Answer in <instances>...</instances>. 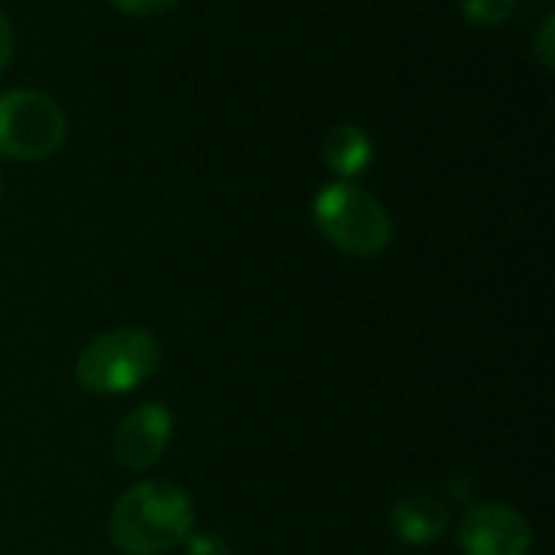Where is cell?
Masks as SVG:
<instances>
[{"instance_id": "8992f818", "label": "cell", "mask_w": 555, "mask_h": 555, "mask_svg": "<svg viewBox=\"0 0 555 555\" xmlns=\"http://www.w3.org/2000/svg\"><path fill=\"white\" fill-rule=\"evenodd\" d=\"M169 439H172V413L163 403H143L120 420L111 449L124 468L143 472L166 455Z\"/></svg>"}, {"instance_id": "7c38bea8", "label": "cell", "mask_w": 555, "mask_h": 555, "mask_svg": "<svg viewBox=\"0 0 555 555\" xmlns=\"http://www.w3.org/2000/svg\"><path fill=\"white\" fill-rule=\"evenodd\" d=\"M107 3H114L117 10H124L130 16H156V13L172 10L179 0H107Z\"/></svg>"}, {"instance_id": "30bf717a", "label": "cell", "mask_w": 555, "mask_h": 555, "mask_svg": "<svg viewBox=\"0 0 555 555\" xmlns=\"http://www.w3.org/2000/svg\"><path fill=\"white\" fill-rule=\"evenodd\" d=\"M533 55H537V62L546 68V72H553L555 65V16L550 13L543 23H540V29H537V39H533Z\"/></svg>"}, {"instance_id": "52a82bcc", "label": "cell", "mask_w": 555, "mask_h": 555, "mask_svg": "<svg viewBox=\"0 0 555 555\" xmlns=\"http://www.w3.org/2000/svg\"><path fill=\"white\" fill-rule=\"evenodd\" d=\"M449 507L439 498H426V494H413L393 504L390 511V530L397 540L410 543V546H426L436 543L446 530H449Z\"/></svg>"}, {"instance_id": "6da1fadb", "label": "cell", "mask_w": 555, "mask_h": 555, "mask_svg": "<svg viewBox=\"0 0 555 555\" xmlns=\"http://www.w3.org/2000/svg\"><path fill=\"white\" fill-rule=\"evenodd\" d=\"M195 527L192 498L169 481H140L111 511L107 533L124 555H163L189 540Z\"/></svg>"}, {"instance_id": "277c9868", "label": "cell", "mask_w": 555, "mask_h": 555, "mask_svg": "<svg viewBox=\"0 0 555 555\" xmlns=\"http://www.w3.org/2000/svg\"><path fill=\"white\" fill-rule=\"evenodd\" d=\"M68 133L65 111L42 91L16 88L0 94V156L36 163L52 156Z\"/></svg>"}, {"instance_id": "3957f363", "label": "cell", "mask_w": 555, "mask_h": 555, "mask_svg": "<svg viewBox=\"0 0 555 555\" xmlns=\"http://www.w3.org/2000/svg\"><path fill=\"white\" fill-rule=\"evenodd\" d=\"M322 237L351 257H377L393 241L390 211L354 182H332L312 202Z\"/></svg>"}, {"instance_id": "7a4b0ae2", "label": "cell", "mask_w": 555, "mask_h": 555, "mask_svg": "<svg viewBox=\"0 0 555 555\" xmlns=\"http://www.w3.org/2000/svg\"><path fill=\"white\" fill-rule=\"evenodd\" d=\"M159 338L146 328H111L91 338L78 361H75V380L81 390L98 397H114L140 387L150 380L159 367Z\"/></svg>"}, {"instance_id": "5b68a950", "label": "cell", "mask_w": 555, "mask_h": 555, "mask_svg": "<svg viewBox=\"0 0 555 555\" xmlns=\"http://www.w3.org/2000/svg\"><path fill=\"white\" fill-rule=\"evenodd\" d=\"M459 546L465 555H530L533 530L524 514L485 504L468 511L459 524Z\"/></svg>"}, {"instance_id": "9c48e42d", "label": "cell", "mask_w": 555, "mask_h": 555, "mask_svg": "<svg viewBox=\"0 0 555 555\" xmlns=\"http://www.w3.org/2000/svg\"><path fill=\"white\" fill-rule=\"evenodd\" d=\"M517 0H465L462 3V13L472 26H481V29H494L501 23L511 20Z\"/></svg>"}, {"instance_id": "8fae6325", "label": "cell", "mask_w": 555, "mask_h": 555, "mask_svg": "<svg viewBox=\"0 0 555 555\" xmlns=\"http://www.w3.org/2000/svg\"><path fill=\"white\" fill-rule=\"evenodd\" d=\"M185 553L189 555H234L231 546L221 540V537H211V533H189L185 540Z\"/></svg>"}, {"instance_id": "4fadbf2b", "label": "cell", "mask_w": 555, "mask_h": 555, "mask_svg": "<svg viewBox=\"0 0 555 555\" xmlns=\"http://www.w3.org/2000/svg\"><path fill=\"white\" fill-rule=\"evenodd\" d=\"M10 59H13V26H10V20L0 13V75L7 72Z\"/></svg>"}, {"instance_id": "ba28073f", "label": "cell", "mask_w": 555, "mask_h": 555, "mask_svg": "<svg viewBox=\"0 0 555 555\" xmlns=\"http://www.w3.org/2000/svg\"><path fill=\"white\" fill-rule=\"evenodd\" d=\"M322 159L341 182H351L354 176H361L371 166L374 143L367 137V130H361L358 124H338L328 130V137L322 143Z\"/></svg>"}]
</instances>
